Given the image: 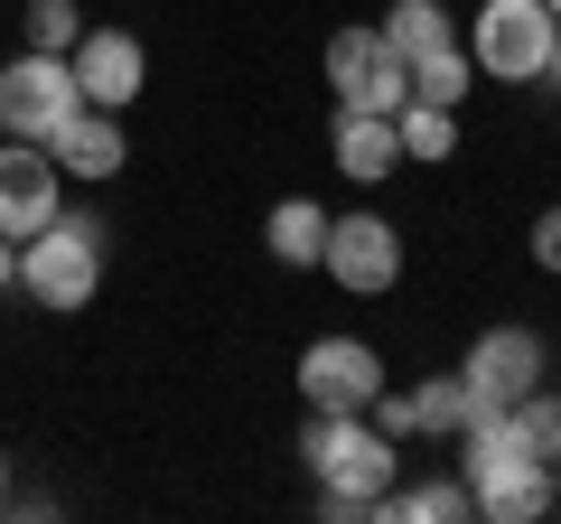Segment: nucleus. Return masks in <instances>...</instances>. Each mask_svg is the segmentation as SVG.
<instances>
[{
    "mask_svg": "<svg viewBox=\"0 0 561 524\" xmlns=\"http://www.w3.org/2000/svg\"><path fill=\"white\" fill-rule=\"evenodd\" d=\"M459 478H468V497H478L486 524H534V515H552V497H561V468L534 459V441L515 431V412H478V422L459 431Z\"/></svg>",
    "mask_w": 561,
    "mask_h": 524,
    "instance_id": "f257e3e1",
    "label": "nucleus"
},
{
    "mask_svg": "<svg viewBox=\"0 0 561 524\" xmlns=\"http://www.w3.org/2000/svg\"><path fill=\"white\" fill-rule=\"evenodd\" d=\"M103 253H113V225H103L94 206H57V225H38V235L20 243V291L47 319H76L103 291Z\"/></svg>",
    "mask_w": 561,
    "mask_h": 524,
    "instance_id": "f03ea898",
    "label": "nucleus"
},
{
    "mask_svg": "<svg viewBox=\"0 0 561 524\" xmlns=\"http://www.w3.org/2000/svg\"><path fill=\"white\" fill-rule=\"evenodd\" d=\"M300 459H309V478H319V497H356L365 515H375V505L393 497L402 441H393V431H375L365 412H309Z\"/></svg>",
    "mask_w": 561,
    "mask_h": 524,
    "instance_id": "7ed1b4c3",
    "label": "nucleus"
},
{
    "mask_svg": "<svg viewBox=\"0 0 561 524\" xmlns=\"http://www.w3.org/2000/svg\"><path fill=\"white\" fill-rule=\"evenodd\" d=\"M552 0H486L478 20H468V57H478V76L496 84H542L552 76Z\"/></svg>",
    "mask_w": 561,
    "mask_h": 524,
    "instance_id": "20e7f679",
    "label": "nucleus"
},
{
    "mask_svg": "<svg viewBox=\"0 0 561 524\" xmlns=\"http://www.w3.org/2000/svg\"><path fill=\"white\" fill-rule=\"evenodd\" d=\"M84 113V84H76V57H47V47H20L0 66V132L10 141H57L66 122Z\"/></svg>",
    "mask_w": 561,
    "mask_h": 524,
    "instance_id": "39448f33",
    "label": "nucleus"
},
{
    "mask_svg": "<svg viewBox=\"0 0 561 524\" xmlns=\"http://www.w3.org/2000/svg\"><path fill=\"white\" fill-rule=\"evenodd\" d=\"M328 94H337V113H402L412 103V66L383 38V20L328 38Z\"/></svg>",
    "mask_w": 561,
    "mask_h": 524,
    "instance_id": "423d86ee",
    "label": "nucleus"
},
{
    "mask_svg": "<svg viewBox=\"0 0 561 524\" xmlns=\"http://www.w3.org/2000/svg\"><path fill=\"white\" fill-rule=\"evenodd\" d=\"M319 272L337 291H356V300H375V291H393L402 282V225L393 216H328V253H319Z\"/></svg>",
    "mask_w": 561,
    "mask_h": 524,
    "instance_id": "0eeeda50",
    "label": "nucleus"
},
{
    "mask_svg": "<svg viewBox=\"0 0 561 524\" xmlns=\"http://www.w3.org/2000/svg\"><path fill=\"white\" fill-rule=\"evenodd\" d=\"M290 384H300L309 412H365V403L383 394V356H375L365 338H309Z\"/></svg>",
    "mask_w": 561,
    "mask_h": 524,
    "instance_id": "6e6552de",
    "label": "nucleus"
},
{
    "mask_svg": "<svg viewBox=\"0 0 561 524\" xmlns=\"http://www.w3.org/2000/svg\"><path fill=\"white\" fill-rule=\"evenodd\" d=\"M459 375H468V403L478 412H515L542 384V338L534 328H486V338L459 356Z\"/></svg>",
    "mask_w": 561,
    "mask_h": 524,
    "instance_id": "1a4fd4ad",
    "label": "nucleus"
},
{
    "mask_svg": "<svg viewBox=\"0 0 561 524\" xmlns=\"http://www.w3.org/2000/svg\"><path fill=\"white\" fill-rule=\"evenodd\" d=\"M57 150L47 141H10L0 132V235H38V225H57Z\"/></svg>",
    "mask_w": 561,
    "mask_h": 524,
    "instance_id": "9d476101",
    "label": "nucleus"
},
{
    "mask_svg": "<svg viewBox=\"0 0 561 524\" xmlns=\"http://www.w3.org/2000/svg\"><path fill=\"white\" fill-rule=\"evenodd\" d=\"M76 84H84V103H103V113H131L140 84H150V47H140L131 29H84L76 38Z\"/></svg>",
    "mask_w": 561,
    "mask_h": 524,
    "instance_id": "9b49d317",
    "label": "nucleus"
},
{
    "mask_svg": "<svg viewBox=\"0 0 561 524\" xmlns=\"http://www.w3.org/2000/svg\"><path fill=\"white\" fill-rule=\"evenodd\" d=\"M328 169H337V179H356V187H383V179L402 169L393 113H337V132H328Z\"/></svg>",
    "mask_w": 561,
    "mask_h": 524,
    "instance_id": "f8f14e48",
    "label": "nucleus"
},
{
    "mask_svg": "<svg viewBox=\"0 0 561 524\" xmlns=\"http://www.w3.org/2000/svg\"><path fill=\"white\" fill-rule=\"evenodd\" d=\"M47 150H57V169H66V179H84V187L122 179V160H131V141H122V113H103V103H84V113L66 122Z\"/></svg>",
    "mask_w": 561,
    "mask_h": 524,
    "instance_id": "ddd939ff",
    "label": "nucleus"
},
{
    "mask_svg": "<svg viewBox=\"0 0 561 524\" xmlns=\"http://www.w3.org/2000/svg\"><path fill=\"white\" fill-rule=\"evenodd\" d=\"M262 243H272L280 272H319V253H328V206H319V197H280L272 216H262Z\"/></svg>",
    "mask_w": 561,
    "mask_h": 524,
    "instance_id": "4468645a",
    "label": "nucleus"
},
{
    "mask_svg": "<svg viewBox=\"0 0 561 524\" xmlns=\"http://www.w3.org/2000/svg\"><path fill=\"white\" fill-rule=\"evenodd\" d=\"M468 422H478V403H468V375H459V365L412 384V431H431V441H459Z\"/></svg>",
    "mask_w": 561,
    "mask_h": 524,
    "instance_id": "2eb2a0df",
    "label": "nucleus"
},
{
    "mask_svg": "<svg viewBox=\"0 0 561 524\" xmlns=\"http://www.w3.org/2000/svg\"><path fill=\"white\" fill-rule=\"evenodd\" d=\"M375 515H402V524H468V515H478V497H468V478H421V487H393Z\"/></svg>",
    "mask_w": 561,
    "mask_h": 524,
    "instance_id": "dca6fc26",
    "label": "nucleus"
},
{
    "mask_svg": "<svg viewBox=\"0 0 561 524\" xmlns=\"http://www.w3.org/2000/svg\"><path fill=\"white\" fill-rule=\"evenodd\" d=\"M383 38L412 66V57H431V47H459V20H449L440 0H383Z\"/></svg>",
    "mask_w": 561,
    "mask_h": 524,
    "instance_id": "f3484780",
    "label": "nucleus"
},
{
    "mask_svg": "<svg viewBox=\"0 0 561 524\" xmlns=\"http://www.w3.org/2000/svg\"><path fill=\"white\" fill-rule=\"evenodd\" d=\"M393 132H402V160H431V169H440V160H459V113H449V103H402V113H393Z\"/></svg>",
    "mask_w": 561,
    "mask_h": 524,
    "instance_id": "a211bd4d",
    "label": "nucleus"
},
{
    "mask_svg": "<svg viewBox=\"0 0 561 524\" xmlns=\"http://www.w3.org/2000/svg\"><path fill=\"white\" fill-rule=\"evenodd\" d=\"M468 84H478V57H468V38H459V47H431V57H412V94H421V103H449V113H459Z\"/></svg>",
    "mask_w": 561,
    "mask_h": 524,
    "instance_id": "6ab92c4d",
    "label": "nucleus"
},
{
    "mask_svg": "<svg viewBox=\"0 0 561 524\" xmlns=\"http://www.w3.org/2000/svg\"><path fill=\"white\" fill-rule=\"evenodd\" d=\"M84 29H94V20H84V0H28V10H20V38L47 47V57H76Z\"/></svg>",
    "mask_w": 561,
    "mask_h": 524,
    "instance_id": "aec40b11",
    "label": "nucleus"
},
{
    "mask_svg": "<svg viewBox=\"0 0 561 524\" xmlns=\"http://www.w3.org/2000/svg\"><path fill=\"white\" fill-rule=\"evenodd\" d=\"M515 431L534 441V459H552V468H561V394H552V384H534V394L515 403Z\"/></svg>",
    "mask_w": 561,
    "mask_h": 524,
    "instance_id": "412c9836",
    "label": "nucleus"
},
{
    "mask_svg": "<svg viewBox=\"0 0 561 524\" xmlns=\"http://www.w3.org/2000/svg\"><path fill=\"white\" fill-rule=\"evenodd\" d=\"M524 243H534V272H552V282H561V197L534 216V235H524Z\"/></svg>",
    "mask_w": 561,
    "mask_h": 524,
    "instance_id": "4be33fe9",
    "label": "nucleus"
},
{
    "mask_svg": "<svg viewBox=\"0 0 561 524\" xmlns=\"http://www.w3.org/2000/svg\"><path fill=\"white\" fill-rule=\"evenodd\" d=\"M0 291H20V235H0Z\"/></svg>",
    "mask_w": 561,
    "mask_h": 524,
    "instance_id": "5701e85b",
    "label": "nucleus"
},
{
    "mask_svg": "<svg viewBox=\"0 0 561 524\" xmlns=\"http://www.w3.org/2000/svg\"><path fill=\"white\" fill-rule=\"evenodd\" d=\"M542 84H552V94H561V38H552V76H542Z\"/></svg>",
    "mask_w": 561,
    "mask_h": 524,
    "instance_id": "b1692460",
    "label": "nucleus"
},
{
    "mask_svg": "<svg viewBox=\"0 0 561 524\" xmlns=\"http://www.w3.org/2000/svg\"><path fill=\"white\" fill-rule=\"evenodd\" d=\"M0 505H10V459H0Z\"/></svg>",
    "mask_w": 561,
    "mask_h": 524,
    "instance_id": "393cba45",
    "label": "nucleus"
},
{
    "mask_svg": "<svg viewBox=\"0 0 561 524\" xmlns=\"http://www.w3.org/2000/svg\"><path fill=\"white\" fill-rule=\"evenodd\" d=\"M552 20H561V0H552Z\"/></svg>",
    "mask_w": 561,
    "mask_h": 524,
    "instance_id": "a878e982",
    "label": "nucleus"
},
{
    "mask_svg": "<svg viewBox=\"0 0 561 524\" xmlns=\"http://www.w3.org/2000/svg\"><path fill=\"white\" fill-rule=\"evenodd\" d=\"M552 515H561V497H552Z\"/></svg>",
    "mask_w": 561,
    "mask_h": 524,
    "instance_id": "bb28decb",
    "label": "nucleus"
}]
</instances>
